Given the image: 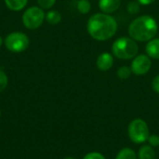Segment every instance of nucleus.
I'll use <instances>...</instances> for the list:
<instances>
[{
	"label": "nucleus",
	"instance_id": "obj_1",
	"mask_svg": "<svg viewBox=\"0 0 159 159\" xmlns=\"http://www.w3.org/2000/svg\"><path fill=\"white\" fill-rule=\"evenodd\" d=\"M88 32L90 36L98 41L112 38L117 30V22L112 16L105 13H96L88 21Z\"/></svg>",
	"mask_w": 159,
	"mask_h": 159
},
{
	"label": "nucleus",
	"instance_id": "obj_2",
	"mask_svg": "<svg viewBox=\"0 0 159 159\" xmlns=\"http://www.w3.org/2000/svg\"><path fill=\"white\" fill-rule=\"evenodd\" d=\"M158 31V26L154 18L143 15L136 18L129 24V34L135 41L145 42L153 39Z\"/></svg>",
	"mask_w": 159,
	"mask_h": 159
},
{
	"label": "nucleus",
	"instance_id": "obj_3",
	"mask_svg": "<svg viewBox=\"0 0 159 159\" xmlns=\"http://www.w3.org/2000/svg\"><path fill=\"white\" fill-rule=\"evenodd\" d=\"M139 51V47L131 37L123 36L116 39L112 46V52L115 57L120 60L134 59Z\"/></svg>",
	"mask_w": 159,
	"mask_h": 159
},
{
	"label": "nucleus",
	"instance_id": "obj_4",
	"mask_svg": "<svg viewBox=\"0 0 159 159\" xmlns=\"http://www.w3.org/2000/svg\"><path fill=\"white\" fill-rule=\"evenodd\" d=\"M128 134L130 141L134 143L141 144L147 142L150 136V130L147 123L142 118L132 120L128 128Z\"/></svg>",
	"mask_w": 159,
	"mask_h": 159
},
{
	"label": "nucleus",
	"instance_id": "obj_5",
	"mask_svg": "<svg viewBox=\"0 0 159 159\" xmlns=\"http://www.w3.org/2000/svg\"><path fill=\"white\" fill-rule=\"evenodd\" d=\"M7 48L11 52H21L29 46V38L23 33L15 32L8 34L5 40Z\"/></svg>",
	"mask_w": 159,
	"mask_h": 159
},
{
	"label": "nucleus",
	"instance_id": "obj_6",
	"mask_svg": "<svg viewBox=\"0 0 159 159\" xmlns=\"http://www.w3.org/2000/svg\"><path fill=\"white\" fill-rule=\"evenodd\" d=\"M45 19V13L42 8L32 7H29L22 16V21L26 28L34 30L38 28Z\"/></svg>",
	"mask_w": 159,
	"mask_h": 159
},
{
	"label": "nucleus",
	"instance_id": "obj_7",
	"mask_svg": "<svg viewBox=\"0 0 159 159\" xmlns=\"http://www.w3.org/2000/svg\"><path fill=\"white\" fill-rule=\"evenodd\" d=\"M152 66L151 58L147 55H138L131 62V71L136 75H143L149 72Z\"/></svg>",
	"mask_w": 159,
	"mask_h": 159
},
{
	"label": "nucleus",
	"instance_id": "obj_8",
	"mask_svg": "<svg viewBox=\"0 0 159 159\" xmlns=\"http://www.w3.org/2000/svg\"><path fill=\"white\" fill-rule=\"evenodd\" d=\"M97 67L101 71H108L114 65V57L112 54L103 52L97 59Z\"/></svg>",
	"mask_w": 159,
	"mask_h": 159
},
{
	"label": "nucleus",
	"instance_id": "obj_9",
	"mask_svg": "<svg viewBox=\"0 0 159 159\" xmlns=\"http://www.w3.org/2000/svg\"><path fill=\"white\" fill-rule=\"evenodd\" d=\"M121 5V0H100L99 7L100 9L105 13L110 14L116 11Z\"/></svg>",
	"mask_w": 159,
	"mask_h": 159
},
{
	"label": "nucleus",
	"instance_id": "obj_10",
	"mask_svg": "<svg viewBox=\"0 0 159 159\" xmlns=\"http://www.w3.org/2000/svg\"><path fill=\"white\" fill-rule=\"evenodd\" d=\"M147 55L155 60H159V38L151 39L145 48Z\"/></svg>",
	"mask_w": 159,
	"mask_h": 159
},
{
	"label": "nucleus",
	"instance_id": "obj_11",
	"mask_svg": "<svg viewBox=\"0 0 159 159\" xmlns=\"http://www.w3.org/2000/svg\"><path fill=\"white\" fill-rule=\"evenodd\" d=\"M138 159H156V152L151 145H143L138 152Z\"/></svg>",
	"mask_w": 159,
	"mask_h": 159
},
{
	"label": "nucleus",
	"instance_id": "obj_12",
	"mask_svg": "<svg viewBox=\"0 0 159 159\" xmlns=\"http://www.w3.org/2000/svg\"><path fill=\"white\" fill-rule=\"evenodd\" d=\"M28 0H5L6 5L11 10H20L27 5Z\"/></svg>",
	"mask_w": 159,
	"mask_h": 159
},
{
	"label": "nucleus",
	"instance_id": "obj_13",
	"mask_svg": "<svg viewBox=\"0 0 159 159\" xmlns=\"http://www.w3.org/2000/svg\"><path fill=\"white\" fill-rule=\"evenodd\" d=\"M116 159H137V155L131 148H123L116 155Z\"/></svg>",
	"mask_w": 159,
	"mask_h": 159
},
{
	"label": "nucleus",
	"instance_id": "obj_14",
	"mask_svg": "<svg viewBox=\"0 0 159 159\" xmlns=\"http://www.w3.org/2000/svg\"><path fill=\"white\" fill-rule=\"evenodd\" d=\"M46 18H47V20H48L50 24H58V23L61 21V16L60 12H58V11H56V10H51V11H49V12L47 14Z\"/></svg>",
	"mask_w": 159,
	"mask_h": 159
},
{
	"label": "nucleus",
	"instance_id": "obj_15",
	"mask_svg": "<svg viewBox=\"0 0 159 159\" xmlns=\"http://www.w3.org/2000/svg\"><path fill=\"white\" fill-rule=\"evenodd\" d=\"M91 8L90 2L89 0H79L77 2V9L82 14H87L89 12Z\"/></svg>",
	"mask_w": 159,
	"mask_h": 159
},
{
	"label": "nucleus",
	"instance_id": "obj_16",
	"mask_svg": "<svg viewBox=\"0 0 159 159\" xmlns=\"http://www.w3.org/2000/svg\"><path fill=\"white\" fill-rule=\"evenodd\" d=\"M131 68H129V66H122L117 70L116 75L120 79H128L131 75Z\"/></svg>",
	"mask_w": 159,
	"mask_h": 159
},
{
	"label": "nucleus",
	"instance_id": "obj_17",
	"mask_svg": "<svg viewBox=\"0 0 159 159\" xmlns=\"http://www.w3.org/2000/svg\"><path fill=\"white\" fill-rule=\"evenodd\" d=\"M128 11L130 14H136L140 11V5L139 3L136 1H132L130 3L128 4Z\"/></svg>",
	"mask_w": 159,
	"mask_h": 159
},
{
	"label": "nucleus",
	"instance_id": "obj_18",
	"mask_svg": "<svg viewBox=\"0 0 159 159\" xmlns=\"http://www.w3.org/2000/svg\"><path fill=\"white\" fill-rule=\"evenodd\" d=\"M7 76L5 74V72H3L2 70H0V92H2L6 87L7 86Z\"/></svg>",
	"mask_w": 159,
	"mask_h": 159
},
{
	"label": "nucleus",
	"instance_id": "obj_19",
	"mask_svg": "<svg viewBox=\"0 0 159 159\" xmlns=\"http://www.w3.org/2000/svg\"><path fill=\"white\" fill-rule=\"evenodd\" d=\"M149 145H151L152 147H158L159 146V136L157 134H152L149 136L148 140H147Z\"/></svg>",
	"mask_w": 159,
	"mask_h": 159
},
{
	"label": "nucleus",
	"instance_id": "obj_20",
	"mask_svg": "<svg viewBox=\"0 0 159 159\" xmlns=\"http://www.w3.org/2000/svg\"><path fill=\"white\" fill-rule=\"evenodd\" d=\"M83 159H105V157L99 152H90L87 154Z\"/></svg>",
	"mask_w": 159,
	"mask_h": 159
},
{
	"label": "nucleus",
	"instance_id": "obj_21",
	"mask_svg": "<svg viewBox=\"0 0 159 159\" xmlns=\"http://www.w3.org/2000/svg\"><path fill=\"white\" fill-rule=\"evenodd\" d=\"M38 1V4L39 6L42 7V8H50L56 2V0H37Z\"/></svg>",
	"mask_w": 159,
	"mask_h": 159
},
{
	"label": "nucleus",
	"instance_id": "obj_22",
	"mask_svg": "<svg viewBox=\"0 0 159 159\" xmlns=\"http://www.w3.org/2000/svg\"><path fill=\"white\" fill-rule=\"evenodd\" d=\"M152 89L155 92L159 94V75L154 77V79L152 81Z\"/></svg>",
	"mask_w": 159,
	"mask_h": 159
},
{
	"label": "nucleus",
	"instance_id": "obj_23",
	"mask_svg": "<svg viewBox=\"0 0 159 159\" xmlns=\"http://www.w3.org/2000/svg\"><path fill=\"white\" fill-rule=\"evenodd\" d=\"M139 4H142V5H150L152 3H154L156 0H136Z\"/></svg>",
	"mask_w": 159,
	"mask_h": 159
},
{
	"label": "nucleus",
	"instance_id": "obj_24",
	"mask_svg": "<svg viewBox=\"0 0 159 159\" xmlns=\"http://www.w3.org/2000/svg\"><path fill=\"white\" fill-rule=\"evenodd\" d=\"M2 43H3V40H2V38H1V36H0V47L2 46Z\"/></svg>",
	"mask_w": 159,
	"mask_h": 159
},
{
	"label": "nucleus",
	"instance_id": "obj_25",
	"mask_svg": "<svg viewBox=\"0 0 159 159\" xmlns=\"http://www.w3.org/2000/svg\"><path fill=\"white\" fill-rule=\"evenodd\" d=\"M64 159H75V158H74V157H65Z\"/></svg>",
	"mask_w": 159,
	"mask_h": 159
},
{
	"label": "nucleus",
	"instance_id": "obj_26",
	"mask_svg": "<svg viewBox=\"0 0 159 159\" xmlns=\"http://www.w3.org/2000/svg\"><path fill=\"white\" fill-rule=\"evenodd\" d=\"M0 116H1V111H0Z\"/></svg>",
	"mask_w": 159,
	"mask_h": 159
}]
</instances>
